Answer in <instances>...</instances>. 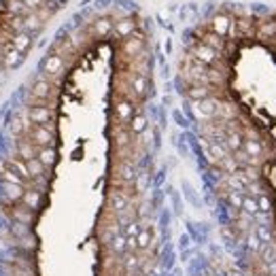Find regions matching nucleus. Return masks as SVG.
Here are the masks:
<instances>
[{"instance_id": "1", "label": "nucleus", "mask_w": 276, "mask_h": 276, "mask_svg": "<svg viewBox=\"0 0 276 276\" xmlns=\"http://www.w3.org/2000/svg\"><path fill=\"white\" fill-rule=\"evenodd\" d=\"M26 138L38 149L40 147H53L55 130H53V125H32L30 130H26Z\"/></svg>"}, {"instance_id": "2", "label": "nucleus", "mask_w": 276, "mask_h": 276, "mask_svg": "<svg viewBox=\"0 0 276 276\" xmlns=\"http://www.w3.org/2000/svg\"><path fill=\"white\" fill-rule=\"evenodd\" d=\"M55 94H57L55 85L49 79H45V77H38L32 83V87H30V96L34 100V104H47V102H51V100L55 98Z\"/></svg>"}, {"instance_id": "3", "label": "nucleus", "mask_w": 276, "mask_h": 276, "mask_svg": "<svg viewBox=\"0 0 276 276\" xmlns=\"http://www.w3.org/2000/svg\"><path fill=\"white\" fill-rule=\"evenodd\" d=\"M26 119L32 125H53L55 111L49 104H30L26 111Z\"/></svg>"}, {"instance_id": "4", "label": "nucleus", "mask_w": 276, "mask_h": 276, "mask_svg": "<svg viewBox=\"0 0 276 276\" xmlns=\"http://www.w3.org/2000/svg\"><path fill=\"white\" fill-rule=\"evenodd\" d=\"M64 68H66V64H64V57L60 55V53H51V55H47L45 60H43V64H40V72L43 75L40 77H45V79H60L62 75H64Z\"/></svg>"}, {"instance_id": "5", "label": "nucleus", "mask_w": 276, "mask_h": 276, "mask_svg": "<svg viewBox=\"0 0 276 276\" xmlns=\"http://www.w3.org/2000/svg\"><path fill=\"white\" fill-rule=\"evenodd\" d=\"M217 109H219V100L213 98V96L192 104V113H194V117H198L200 121H208V119L217 117Z\"/></svg>"}, {"instance_id": "6", "label": "nucleus", "mask_w": 276, "mask_h": 276, "mask_svg": "<svg viewBox=\"0 0 276 276\" xmlns=\"http://www.w3.org/2000/svg\"><path fill=\"white\" fill-rule=\"evenodd\" d=\"M210 32L217 36H231L234 34V22H231L229 15L225 13H217V15L210 19Z\"/></svg>"}, {"instance_id": "7", "label": "nucleus", "mask_w": 276, "mask_h": 276, "mask_svg": "<svg viewBox=\"0 0 276 276\" xmlns=\"http://www.w3.org/2000/svg\"><path fill=\"white\" fill-rule=\"evenodd\" d=\"M192 57H194L196 62L204 64V66H215L217 60H219V53L213 51L210 47H206L204 43H198V45L192 49Z\"/></svg>"}, {"instance_id": "8", "label": "nucleus", "mask_w": 276, "mask_h": 276, "mask_svg": "<svg viewBox=\"0 0 276 276\" xmlns=\"http://www.w3.org/2000/svg\"><path fill=\"white\" fill-rule=\"evenodd\" d=\"M22 206L38 213L40 206H43V189H36V187H26L24 198H22Z\"/></svg>"}, {"instance_id": "9", "label": "nucleus", "mask_w": 276, "mask_h": 276, "mask_svg": "<svg viewBox=\"0 0 276 276\" xmlns=\"http://www.w3.org/2000/svg\"><path fill=\"white\" fill-rule=\"evenodd\" d=\"M109 206H111V210L115 213V215H121V213H128V208H130V198H128V194H123V192H111L109 194Z\"/></svg>"}, {"instance_id": "10", "label": "nucleus", "mask_w": 276, "mask_h": 276, "mask_svg": "<svg viewBox=\"0 0 276 276\" xmlns=\"http://www.w3.org/2000/svg\"><path fill=\"white\" fill-rule=\"evenodd\" d=\"M144 49V38L140 34H132V36H128L123 38V55L128 57H138Z\"/></svg>"}, {"instance_id": "11", "label": "nucleus", "mask_w": 276, "mask_h": 276, "mask_svg": "<svg viewBox=\"0 0 276 276\" xmlns=\"http://www.w3.org/2000/svg\"><path fill=\"white\" fill-rule=\"evenodd\" d=\"M11 219H13V223H22V225L32 227V223L36 221V213L26 208V206H13L11 208Z\"/></svg>"}, {"instance_id": "12", "label": "nucleus", "mask_w": 276, "mask_h": 276, "mask_svg": "<svg viewBox=\"0 0 276 276\" xmlns=\"http://www.w3.org/2000/svg\"><path fill=\"white\" fill-rule=\"evenodd\" d=\"M115 117H117L119 123H130V119L134 117V104L130 100H117L115 102Z\"/></svg>"}, {"instance_id": "13", "label": "nucleus", "mask_w": 276, "mask_h": 276, "mask_svg": "<svg viewBox=\"0 0 276 276\" xmlns=\"http://www.w3.org/2000/svg\"><path fill=\"white\" fill-rule=\"evenodd\" d=\"M134 32H136V22L130 19V17H123V19L113 24V34L119 36V38H128V36H132Z\"/></svg>"}, {"instance_id": "14", "label": "nucleus", "mask_w": 276, "mask_h": 276, "mask_svg": "<svg viewBox=\"0 0 276 276\" xmlns=\"http://www.w3.org/2000/svg\"><path fill=\"white\" fill-rule=\"evenodd\" d=\"M24 192H26V187H24V185H15V183H3V194H5V198L11 202V204H17V202H22Z\"/></svg>"}, {"instance_id": "15", "label": "nucleus", "mask_w": 276, "mask_h": 276, "mask_svg": "<svg viewBox=\"0 0 276 276\" xmlns=\"http://www.w3.org/2000/svg\"><path fill=\"white\" fill-rule=\"evenodd\" d=\"M22 60H24V53L17 51L13 45H9V47L3 51V66H5V68H17V66L22 64Z\"/></svg>"}, {"instance_id": "16", "label": "nucleus", "mask_w": 276, "mask_h": 276, "mask_svg": "<svg viewBox=\"0 0 276 276\" xmlns=\"http://www.w3.org/2000/svg\"><path fill=\"white\" fill-rule=\"evenodd\" d=\"M113 19L111 17H100V19H96L94 22V26H92V34L96 36V38H104V36H109L111 32H113Z\"/></svg>"}, {"instance_id": "17", "label": "nucleus", "mask_w": 276, "mask_h": 276, "mask_svg": "<svg viewBox=\"0 0 276 276\" xmlns=\"http://www.w3.org/2000/svg\"><path fill=\"white\" fill-rule=\"evenodd\" d=\"M36 151H38V147H34V144L28 140V138H19L17 140V157L24 159V162H28V159H34L36 157Z\"/></svg>"}, {"instance_id": "18", "label": "nucleus", "mask_w": 276, "mask_h": 276, "mask_svg": "<svg viewBox=\"0 0 276 276\" xmlns=\"http://www.w3.org/2000/svg\"><path fill=\"white\" fill-rule=\"evenodd\" d=\"M255 34L259 38H276V19H261L255 28Z\"/></svg>"}, {"instance_id": "19", "label": "nucleus", "mask_w": 276, "mask_h": 276, "mask_svg": "<svg viewBox=\"0 0 276 276\" xmlns=\"http://www.w3.org/2000/svg\"><path fill=\"white\" fill-rule=\"evenodd\" d=\"M36 159H38V162L45 166V168H53L55 162H57V151H55V147H40V149L36 151Z\"/></svg>"}, {"instance_id": "20", "label": "nucleus", "mask_w": 276, "mask_h": 276, "mask_svg": "<svg viewBox=\"0 0 276 276\" xmlns=\"http://www.w3.org/2000/svg\"><path fill=\"white\" fill-rule=\"evenodd\" d=\"M5 164H7L13 172H15L17 177H22L26 183H30V172H28L24 159H19V157H7V162H5Z\"/></svg>"}, {"instance_id": "21", "label": "nucleus", "mask_w": 276, "mask_h": 276, "mask_svg": "<svg viewBox=\"0 0 276 276\" xmlns=\"http://www.w3.org/2000/svg\"><path fill=\"white\" fill-rule=\"evenodd\" d=\"M210 96H213L210 85H192L189 90H187V98H189L192 102H200V100L210 98Z\"/></svg>"}, {"instance_id": "22", "label": "nucleus", "mask_w": 276, "mask_h": 276, "mask_svg": "<svg viewBox=\"0 0 276 276\" xmlns=\"http://www.w3.org/2000/svg\"><path fill=\"white\" fill-rule=\"evenodd\" d=\"M26 168H28V172H30V183H32L34 179H47V170H49V168L43 166L36 157H34V159H28ZM30 183H28V185H30Z\"/></svg>"}, {"instance_id": "23", "label": "nucleus", "mask_w": 276, "mask_h": 276, "mask_svg": "<svg viewBox=\"0 0 276 276\" xmlns=\"http://www.w3.org/2000/svg\"><path fill=\"white\" fill-rule=\"evenodd\" d=\"M253 231H255V236L259 238L261 244H272V242H276V231H274L272 225H255Z\"/></svg>"}, {"instance_id": "24", "label": "nucleus", "mask_w": 276, "mask_h": 276, "mask_svg": "<svg viewBox=\"0 0 276 276\" xmlns=\"http://www.w3.org/2000/svg\"><path fill=\"white\" fill-rule=\"evenodd\" d=\"M7 272H9V276H36L34 266L28 264V261H15Z\"/></svg>"}, {"instance_id": "25", "label": "nucleus", "mask_w": 276, "mask_h": 276, "mask_svg": "<svg viewBox=\"0 0 276 276\" xmlns=\"http://www.w3.org/2000/svg\"><path fill=\"white\" fill-rule=\"evenodd\" d=\"M200 43H204L206 47H210V49H213V51H217V53H223V51H225V38L217 36V34H213V32L204 34Z\"/></svg>"}, {"instance_id": "26", "label": "nucleus", "mask_w": 276, "mask_h": 276, "mask_svg": "<svg viewBox=\"0 0 276 276\" xmlns=\"http://www.w3.org/2000/svg\"><path fill=\"white\" fill-rule=\"evenodd\" d=\"M151 242H153V236H151L149 225H142L140 231H138V236H136V249L138 251H147L151 246Z\"/></svg>"}, {"instance_id": "27", "label": "nucleus", "mask_w": 276, "mask_h": 276, "mask_svg": "<svg viewBox=\"0 0 276 276\" xmlns=\"http://www.w3.org/2000/svg\"><path fill=\"white\" fill-rule=\"evenodd\" d=\"M132 90H134V94H136L138 98H142L144 94H147V90H149V79H147V75H140V72H136V75L132 77Z\"/></svg>"}, {"instance_id": "28", "label": "nucleus", "mask_w": 276, "mask_h": 276, "mask_svg": "<svg viewBox=\"0 0 276 276\" xmlns=\"http://www.w3.org/2000/svg\"><path fill=\"white\" fill-rule=\"evenodd\" d=\"M30 43H32V38H30V32H19V34H13V38H11V45L15 47L17 51H22V53H26V49L30 47Z\"/></svg>"}, {"instance_id": "29", "label": "nucleus", "mask_w": 276, "mask_h": 276, "mask_svg": "<svg viewBox=\"0 0 276 276\" xmlns=\"http://www.w3.org/2000/svg\"><path fill=\"white\" fill-rule=\"evenodd\" d=\"M242 144H244V140H242L240 132H236V130H231V132L225 134V147H227V151H240Z\"/></svg>"}, {"instance_id": "30", "label": "nucleus", "mask_w": 276, "mask_h": 276, "mask_svg": "<svg viewBox=\"0 0 276 276\" xmlns=\"http://www.w3.org/2000/svg\"><path fill=\"white\" fill-rule=\"evenodd\" d=\"M147 125H149L147 117H144L142 113H136L134 117L130 119V132H132V134H142L144 130H147Z\"/></svg>"}, {"instance_id": "31", "label": "nucleus", "mask_w": 276, "mask_h": 276, "mask_svg": "<svg viewBox=\"0 0 276 276\" xmlns=\"http://www.w3.org/2000/svg\"><path fill=\"white\" fill-rule=\"evenodd\" d=\"M7 11L11 17H24L28 15V9L24 5V0H7Z\"/></svg>"}, {"instance_id": "32", "label": "nucleus", "mask_w": 276, "mask_h": 276, "mask_svg": "<svg viewBox=\"0 0 276 276\" xmlns=\"http://www.w3.org/2000/svg\"><path fill=\"white\" fill-rule=\"evenodd\" d=\"M259 259L264 261V264H272V261H276V242L272 244H261V249H259Z\"/></svg>"}, {"instance_id": "33", "label": "nucleus", "mask_w": 276, "mask_h": 276, "mask_svg": "<svg viewBox=\"0 0 276 276\" xmlns=\"http://www.w3.org/2000/svg\"><path fill=\"white\" fill-rule=\"evenodd\" d=\"M40 26H43V19L36 15V13H28V15L24 17V30L26 32H38L40 30Z\"/></svg>"}, {"instance_id": "34", "label": "nucleus", "mask_w": 276, "mask_h": 276, "mask_svg": "<svg viewBox=\"0 0 276 276\" xmlns=\"http://www.w3.org/2000/svg\"><path fill=\"white\" fill-rule=\"evenodd\" d=\"M119 177H121V181L125 183V185H130V183H134L136 181V168H134V164H130V162H121V166H119Z\"/></svg>"}, {"instance_id": "35", "label": "nucleus", "mask_w": 276, "mask_h": 276, "mask_svg": "<svg viewBox=\"0 0 276 276\" xmlns=\"http://www.w3.org/2000/svg\"><path fill=\"white\" fill-rule=\"evenodd\" d=\"M242 149H244V153L249 155V157H259V155H261V151H264V147H261V142H259V140H253V138L244 140Z\"/></svg>"}, {"instance_id": "36", "label": "nucleus", "mask_w": 276, "mask_h": 276, "mask_svg": "<svg viewBox=\"0 0 276 276\" xmlns=\"http://www.w3.org/2000/svg\"><path fill=\"white\" fill-rule=\"evenodd\" d=\"M138 266H140V257H138L136 253H130V255H125V257H123V270H125L128 274L136 272V270H138Z\"/></svg>"}, {"instance_id": "37", "label": "nucleus", "mask_w": 276, "mask_h": 276, "mask_svg": "<svg viewBox=\"0 0 276 276\" xmlns=\"http://www.w3.org/2000/svg\"><path fill=\"white\" fill-rule=\"evenodd\" d=\"M111 251L115 255H123L128 249H125V236L123 234H117V236H113L111 238Z\"/></svg>"}, {"instance_id": "38", "label": "nucleus", "mask_w": 276, "mask_h": 276, "mask_svg": "<svg viewBox=\"0 0 276 276\" xmlns=\"http://www.w3.org/2000/svg\"><path fill=\"white\" fill-rule=\"evenodd\" d=\"M26 130H28L26 119H22V117H13V119H11V134H13V136L26 134Z\"/></svg>"}, {"instance_id": "39", "label": "nucleus", "mask_w": 276, "mask_h": 276, "mask_svg": "<svg viewBox=\"0 0 276 276\" xmlns=\"http://www.w3.org/2000/svg\"><path fill=\"white\" fill-rule=\"evenodd\" d=\"M242 213H246L249 217H253L255 213H259V208H257V200L253 198V196H244V200H242V208H240Z\"/></svg>"}, {"instance_id": "40", "label": "nucleus", "mask_w": 276, "mask_h": 276, "mask_svg": "<svg viewBox=\"0 0 276 276\" xmlns=\"http://www.w3.org/2000/svg\"><path fill=\"white\" fill-rule=\"evenodd\" d=\"M257 208L261 210V213H272V200H270V196L264 192V194H259L257 198Z\"/></svg>"}, {"instance_id": "41", "label": "nucleus", "mask_w": 276, "mask_h": 276, "mask_svg": "<svg viewBox=\"0 0 276 276\" xmlns=\"http://www.w3.org/2000/svg\"><path fill=\"white\" fill-rule=\"evenodd\" d=\"M246 249H249L251 253H255V255H257L259 249H261V242H259V238L255 236V231H253V229L249 231V234H246Z\"/></svg>"}, {"instance_id": "42", "label": "nucleus", "mask_w": 276, "mask_h": 276, "mask_svg": "<svg viewBox=\"0 0 276 276\" xmlns=\"http://www.w3.org/2000/svg\"><path fill=\"white\" fill-rule=\"evenodd\" d=\"M242 200H244V194H240V192H231V189H229L227 202H229V206H231V208L240 210V208H242Z\"/></svg>"}, {"instance_id": "43", "label": "nucleus", "mask_w": 276, "mask_h": 276, "mask_svg": "<svg viewBox=\"0 0 276 276\" xmlns=\"http://www.w3.org/2000/svg\"><path fill=\"white\" fill-rule=\"evenodd\" d=\"M219 168H223L225 172H229V174H234L236 170H238V162H236V157H223L221 162H219Z\"/></svg>"}, {"instance_id": "44", "label": "nucleus", "mask_w": 276, "mask_h": 276, "mask_svg": "<svg viewBox=\"0 0 276 276\" xmlns=\"http://www.w3.org/2000/svg\"><path fill=\"white\" fill-rule=\"evenodd\" d=\"M11 234L15 236L17 240H22V238H26L28 234H30V225H22V223H13V227H11Z\"/></svg>"}, {"instance_id": "45", "label": "nucleus", "mask_w": 276, "mask_h": 276, "mask_svg": "<svg viewBox=\"0 0 276 276\" xmlns=\"http://www.w3.org/2000/svg\"><path fill=\"white\" fill-rule=\"evenodd\" d=\"M238 24V28L246 34V36H251V34H255V26H253V22L251 19H246V17H242V19H238L236 22Z\"/></svg>"}, {"instance_id": "46", "label": "nucleus", "mask_w": 276, "mask_h": 276, "mask_svg": "<svg viewBox=\"0 0 276 276\" xmlns=\"http://www.w3.org/2000/svg\"><path fill=\"white\" fill-rule=\"evenodd\" d=\"M24 5L28 9V13H34V11L45 7V0H24Z\"/></svg>"}, {"instance_id": "47", "label": "nucleus", "mask_w": 276, "mask_h": 276, "mask_svg": "<svg viewBox=\"0 0 276 276\" xmlns=\"http://www.w3.org/2000/svg\"><path fill=\"white\" fill-rule=\"evenodd\" d=\"M227 276H244V274H242L240 270H229V272H227Z\"/></svg>"}, {"instance_id": "48", "label": "nucleus", "mask_w": 276, "mask_h": 276, "mask_svg": "<svg viewBox=\"0 0 276 276\" xmlns=\"http://www.w3.org/2000/svg\"><path fill=\"white\" fill-rule=\"evenodd\" d=\"M215 276H227V274H223V272H217V274H215Z\"/></svg>"}, {"instance_id": "49", "label": "nucleus", "mask_w": 276, "mask_h": 276, "mask_svg": "<svg viewBox=\"0 0 276 276\" xmlns=\"http://www.w3.org/2000/svg\"><path fill=\"white\" fill-rule=\"evenodd\" d=\"M0 51H3V43H0Z\"/></svg>"}, {"instance_id": "50", "label": "nucleus", "mask_w": 276, "mask_h": 276, "mask_svg": "<svg viewBox=\"0 0 276 276\" xmlns=\"http://www.w3.org/2000/svg\"><path fill=\"white\" fill-rule=\"evenodd\" d=\"M274 45H276V38H274Z\"/></svg>"}, {"instance_id": "51", "label": "nucleus", "mask_w": 276, "mask_h": 276, "mask_svg": "<svg viewBox=\"0 0 276 276\" xmlns=\"http://www.w3.org/2000/svg\"><path fill=\"white\" fill-rule=\"evenodd\" d=\"M253 276H259V274H253Z\"/></svg>"}]
</instances>
